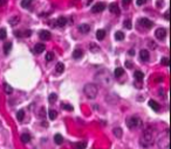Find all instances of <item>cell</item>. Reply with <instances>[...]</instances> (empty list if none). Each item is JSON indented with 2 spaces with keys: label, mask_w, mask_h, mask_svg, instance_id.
Returning <instances> with one entry per match:
<instances>
[{
  "label": "cell",
  "mask_w": 171,
  "mask_h": 149,
  "mask_svg": "<svg viewBox=\"0 0 171 149\" xmlns=\"http://www.w3.org/2000/svg\"><path fill=\"white\" fill-rule=\"evenodd\" d=\"M162 64L168 66L169 65V58L168 57H163V58H162Z\"/></svg>",
  "instance_id": "38"
},
{
  "label": "cell",
  "mask_w": 171,
  "mask_h": 149,
  "mask_svg": "<svg viewBox=\"0 0 171 149\" xmlns=\"http://www.w3.org/2000/svg\"><path fill=\"white\" fill-rule=\"evenodd\" d=\"M89 48H90V51H92V53H99L100 51V47L96 46L95 43H90Z\"/></svg>",
  "instance_id": "26"
},
{
  "label": "cell",
  "mask_w": 171,
  "mask_h": 149,
  "mask_svg": "<svg viewBox=\"0 0 171 149\" xmlns=\"http://www.w3.org/2000/svg\"><path fill=\"white\" fill-rule=\"evenodd\" d=\"M86 147H87V142H84V141L79 142L77 144H75V148L76 149H84Z\"/></svg>",
  "instance_id": "31"
},
{
  "label": "cell",
  "mask_w": 171,
  "mask_h": 149,
  "mask_svg": "<svg viewBox=\"0 0 171 149\" xmlns=\"http://www.w3.org/2000/svg\"><path fill=\"white\" fill-rule=\"evenodd\" d=\"M123 26H124L127 29H131V21L130 20H125L123 22Z\"/></svg>",
  "instance_id": "37"
},
{
  "label": "cell",
  "mask_w": 171,
  "mask_h": 149,
  "mask_svg": "<svg viewBox=\"0 0 171 149\" xmlns=\"http://www.w3.org/2000/svg\"><path fill=\"white\" fill-rule=\"evenodd\" d=\"M129 55L134 56V55H135V50H134V49H130V50H129Z\"/></svg>",
  "instance_id": "42"
},
{
  "label": "cell",
  "mask_w": 171,
  "mask_h": 149,
  "mask_svg": "<svg viewBox=\"0 0 171 149\" xmlns=\"http://www.w3.org/2000/svg\"><path fill=\"white\" fill-rule=\"evenodd\" d=\"M134 77H135V78H136V81L141 82V81H143L144 73L142 72V71H135V73H134Z\"/></svg>",
  "instance_id": "17"
},
{
  "label": "cell",
  "mask_w": 171,
  "mask_h": 149,
  "mask_svg": "<svg viewBox=\"0 0 171 149\" xmlns=\"http://www.w3.org/2000/svg\"><path fill=\"white\" fill-rule=\"evenodd\" d=\"M155 36L158 38V40H164L166 36V31L164 28H158V29H156V32H155Z\"/></svg>",
  "instance_id": "7"
},
{
  "label": "cell",
  "mask_w": 171,
  "mask_h": 149,
  "mask_svg": "<svg viewBox=\"0 0 171 149\" xmlns=\"http://www.w3.org/2000/svg\"><path fill=\"white\" fill-rule=\"evenodd\" d=\"M150 47H151V48H156L155 42H150Z\"/></svg>",
  "instance_id": "45"
},
{
  "label": "cell",
  "mask_w": 171,
  "mask_h": 149,
  "mask_svg": "<svg viewBox=\"0 0 171 149\" xmlns=\"http://www.w3.org/2000/svg\"><path fill=\"white\" fill-rule=\"evenodd\" d=\"M79 31L81 32L82 34H87L90 32V26L87 25V23H82V25L79 26Z\"/></svg>",
  "instance_id": "11"
},
{
  "label": "cell",
  "mask_w": 171,
  "mask_h": 149,
  "mask_svg": "<svg viewBox=\"0 0 171 149\" xmlns=\"http://www.w3.org/2000/svg\"><path fill=\"white\" fill-rule=\"evenodd\" d=\"M39 36H40L41 40L44 41H47L51 38V33H49L48 31H41L40 33H39Z\"/></svg>",
  "instance_id": "12"
},
{
  "label": "cell",
  "mask_w": 171,
  "mask_h": 149,
  "mask_svg": "<svg viewBox=\"0 0 171 149\" xmlns=\"http://www.w3.org/2000/svg\"><path fill=\"white\" fill-rule=\"evenodd\" d=\"M131 3V0H122V4L124 6H127V5H129V4Z\"/></svg>",
  "instance_id": "40"
},
{
  "label": "cell",
  "mask_w": 171,
  "mask_h": 149,
  "mask_svg": "<svg viewBox=\"0 0 171 149\" xmlns=\"http://www.w3.org/2000/svg\"><path fill=\"white\" fill-rule=\"evenodd\" d=\"M4 90H5V92L7 94H11L13 92V88H12V86L11 85H8V84H5V85H4Z\"/></svg>",
  "instance_id": "30"
},
{
  "label": "cell",
  "mask_w": 171,
  "mask_h": 149,
  "mask_svg": "<svg viewBox=\"0 0 171 149\" xmlns=\"http://www.w3.org/2000/svg\"><path fill=\"white\" fill-rule=\"evenodd\" d=\"M45 49H46V46H45L44 43H36L35 47H34V51H35V54L44 53Z\"/></svg>",
  "instance_id": "10"
},
{
  "label": "cell",
  "mask_w": 171,
  "mask_h": 149,
  "mask_svg": "<svg viewBox=\"0 0 171 149\" xmlns=\"http://www.w3.org/2000/svg\"><path fill=\"white\" fill-rule=\"evenodd\" d=\"M153 137H155V134H153L152 129L151 128L145 129V132L143 133V136L141 139V144L145 147V148H148L153 143Z\"/></svg>",
  "instance_id": "2"
},
{
  "label": "cell",
  "mask_w": 171,
  "mask_h": 149,
  "mask_svg": "<svg viewBox=\"0 0 171 149\" xmlns=\"http://www.w3.org/2000/svg\"><path fill=\"white\" fill-rule=\"evenodd\" d=\"M140 57L143 62H148L149 58H150V54L148 50H141L140 51Z\"/></svg>",
  "instance_id": "9"
},
{
  "label": "cell",
  "mask_w": 171,
  "mask_h": 149,
  "mask_svg": "<svg viewBox=\"0 0 171 149\" xmlns=\"http://www.w3.org/2000/svg\"><path fill=\"white\" fill-rule=\"evenodd\" d=\"M115 40H117V41L124 40V33H122V32H116L115 33Z\"/></svg>",
  "instance_id": "25"
},
{
  "label": "cell",
  "mask_w": 171,
  "mask_h": 149,
  "mask_svg": "<svg viewBox=\"0 0 171 149\" xmlns=\"http://www.w3.org/2000/svg\"><path fill=\"white\" fill-rule=\"evenodd\" d=\"M124 73V70H123L122 68H116L115 71H114V76L115 77H121Z\"/></svg>",
  "instance_id": "24"
},
{
  "label": "cell",
  "mask_w": 171,
  "mask_h": 149,
  "mask_svg": "<svg viewBox=\"0 0 171 149\" xmlns=\"http://www.w3.org/2000/svg\"><path fill=\"white\" fill-rule=\"evenodd\" d=\"M158 147L159 149H170V137H169L168 132H166L164 136H162L158 140Z\"/></svg>",
  "instance_id": "4"
},
{
  "label": "cell",
  "mask_w": 171,
  "mask_h": 149,
  "mask_svg": "<svg viewBox=\"0 0 171 149\" xmlns=\"http://www.w3.org/2000/svg\"><path fill=\"white\" fill-rule=\"evenodd\" d=\"M31 34H32L31 31H26V32H25V36H29Z\"/></svg>",
  "instance_id": "43"
},
{
  "label": "cell",
  "mask_w": 171,
  "mask_h": 149,
  "mask_svg": "<svg viewBox=\"0 0 171 149\" xmlns=\"http://www.w3.org/2000/svg\"><path fill=\"white\" fill-rule=\"evenodd\" d=\"M32 1H33V0H22V1H21V6H22L23 8H27L28 6H31Z\"/></svg>",
  "instance_id": "32"
},
{
  "label": "cell",
  "mask_w": 171,
  "mask_h": 149,
  "mask_svg": "<svg viewBox=\"0 0 171 149\" xmlns=\"http://www.w3.org/2000/svg\"><path fill=\"white\" fill-rule=\"evenodd\" d=\"M104 8H105V5L103 3H97L92 7V12L93 13H100V12H103Z\"/></svg>",
  "instance_id": "6"
},
{
  "label": "cell",
  "mask_w": 171,
  "mask_h": 149,
  "mask_svg": "<svg viewBox=\"0 0 171 149\" xmlns=\"http://www.w3.org/2000/svg\"><path fill=\"white\" fill-rule=\"evenodd\" d=\"M6 36H7L6 29H5V28H1V29H0V40H5Z\"/></svg>",
  "instance_id": "33"
},
{
  "label": "cell",
  "mask_w": 171,
  "mask_h": 149,
  "mask_svg": "<svg viewBox=\"0 0 171 149\" xmlns=\"http://www.w3.org/2000/svg\"><path fill=\"white\" fill-rule=\"evenodd\" d=\"M125 66H127V68H129V69H131V68H133V64H131L129 61H127V62H125Z\"/></svg>",
  "instance_id": "41"
},
{
  "label": "cell",
  "mask_w": 171,
  "mask_h": 149,
  "mask_svg": "<svg viewBox=\"0 0 171 149\" xmlns=\"http://www.w3.org/2000/svg\"><path fill=\"white\" fill-rule=\"evenodd\" d=\"M104 37H105V31H103V29H99V31L96 32V38L100 40V41H102Z\"/></svg>",
  "instance_id": "15"
},
{
  "label": "cell",
  "mask_w": 171,
  "mask_h": 149,
  "mask_svg": "<svg viewBox=\"0 0 171 149\" xmlns=\"http://www.w3.org/2000/svg\"><path fill=\"white\" fill-rule=\"evenodd\" d=\"M114 134H115L117 137H121V136H122V129H121L120 127H116V128H114Z\"/></svg>",
  "instance_id": "34"
},
{
  "label": "cell",
  "mask_w": 171,
  "mask_h": 149,
  "mask_svg": "<svg viewBox=\"0 0 171 149\" xmlns=\"http://www.w3.org/2000/svg\"><path fill=\"white\" fill-rule=\"evenodd\" d=\"M56 115H58V113H56V111H54V110H51V111L48 112V116L51 120H55Z\"/></svg>",
  "instance_id": "28"
},
{
  "label": "cell",
  "mask_w": 171,
  "mask_h": 149,
  "mask_svg": "<svg viewBox=\"0 0 171 149\" xmlns=\"http://www.w3.org/2000/svg\"><path fill=\"white\" fill-rule=\"evenodd\" d=\"M83 92L89 99H95L97 96V93H99V88H97V86L95 85V84L89 83L83 87Z\"/></svg>",
  "instance_id": "3"
},
{
  "label": "cell",
  "mask_w": 171,
  "mask_h": 149,
  "mask_svg": "<svg viewBox=\"0 0 171 149\" xmlns=\"http://www.w3.org/2000/svg\"><path fill=\"white\" fill-rule=\"evenodd\" d=\"M149 106H150L155 112L159 111V105H158V103L155 100H149Z\"/></svg>",
  "instance_id": "13"
},
{
  "label": "cell",
  "mask_w": 171,
  "mask_h": 149,
  "mask_svg": "<svg viewBox=\"0 0 171 149\" xmlns=\"http://www.w3.org/2000/svg\"><path fill=\"white\" fill-rule=\"evenodd\" d=\"M109 11L111 13H115V14H120V8H118V6L116 4H111L109 6Z\"/></svg>",
  "instance_id": "16"
},
{
  "label": "cell",
  "mask_w": 171,
  "mask_h": 149,
  "mask_svg": "<svg viewBox=\"0 0 171 149\" xmlns=\"http://www.w3.org/2000/svg\"><path fill=\"white\" fill-rule=\"evenodd\" d=\"M54 142H55L56 144H61L62 142H63V137H62L61 134H55V135H54Z\"/></svg>",
  "instance_id": "19"
},
{
  "label": "cell",
  "mask_w": 171,
  "mask_h": 149,
  "mask_svg": "<svg viewBox=\"0 0 171 149\" xmlns=\"http://www.w3.org/2000/svg\"><path fill=\"white\" fill-rule=\"evenodd\" d=\"M146 1H148V0H136V4H137V6H142V5H144Z\"/></svg>",
  "instance_id": "39"
},
{
  "label": "cell",
  "mask_w": 171,
  "mask_h": 149,
  "mask_svg": "<svg viewBox=\"0 0 171 149\" xmlns=\"http://www.w3.org/2000/svg\"><path fill=\"white\" fill-rule=\"evenodd\" d=\"M56 25L59 26V27H64L67 25V19L64 16H60L58 20H56Z\"/></svg>",
  "instance_id": "14"
},
{
  "label": "cell",
  "mask_w": 171,
  "mask_h": 149,
  "mask_svg": "<svg viewBox=\"0 0 171 149\" xmlns=\"http://www.w3.org/2000/svg\"><path fill=\"white\" fill-rule=\"evenodd\" d=\"M54 59V53H52V51H49V53H47L46 55V61L47 62H51Z\"/></svg>",
  "instance_id": "35"
},
{
  "label": "cell",
  "mask_w": 171,
  "mask_h": 149,
  "mask_svg": "<svg viewBox=\"0 0 171 149\" xmlns=\"http://www.w3.org/2000/svg\"><path fill=\"white\" fill-rule=\"evenodd\" d=\"M62 107H63V110H66V111H73V106L72 105H69V104H62Z\"/></svg>",
  "instance_id": "36"
},
{
  "label": "cell",
  "mask_w": 171,
  "mask_h": 149,
  "mask_svg": "<svg viewBox=\"0 0 171 149\" xmlns=\"http://www.w3.org/2000/svg\"><path fill=\"white\" fill-rule=\"evenodd\" d=\"M56 99H58V96H56L55 93H51V94H49V97H48V101H49L51 104L55 103Z\"/></svg>",
  "instance_id": "29"
},
{
  "label": "cell",
  "mask_w": 171,
  "mask_h": 149,
  "mask_svg": "<svg viewBox=\"0 0 171 149\" xmlns=\"http://www.w3.org/2000/svg\"><path fill=\"white\" fill-rule=\"evenodd\" d=\"M11 49H12V42H6L5 46H4V53H5L6 55H8Z\"/></svg>",
  "instance_id": "21"
},
{
  "label": "cell",
  "mask_w": 171,
  "mask_h": 149,
  "mask_svg": "<svg viewBox=\"0 0 171 149\" xmlns=\"http://www.w3.org/2000/svg\"><path fill=\"white\" fill-rule=\"evenodd\" d=\"M164 18H165V20H169V12H166L165 14H164Z\"/></svg>",
  "instance_id": "44"
},
{
  "label": "cell",
  "mask_w": 171,
  "mask_h": 149,
  "mask_svg": "<svg viewBox=\"0 0 171 149\" xmlns=\"http://www.w3.org/2000/svg\"><path fill=\"white\" fill-rule=\"evenodd\" d=\"M95 78H96V81L103 86H109V85H111V83H112L111 75L105 70L100 71L96 76H95Z\"/></svg>",
  "instance_id": "1"
},
{
  "label": "cell",
  "mask_w": 171,
  "mask_h": 149,
  "mask_svg": "<svg viewBox=\"0 0 171 149\" xmlns=\"http://www.w3.org/2000/svg\"><path fill=\"white\" fill-rule=\"evenodd\" d=\"M82 56H83V51H82L81 49H76V50H74V53H73V57H74L75 59H79V58H81Z\"/></svg>",
  "instance_id": "18"
},
{
  "label": "cell",
  "mask_w": 171,
  "mask_h": 149,
  "mask_svg": "<svg viewBox=\"0 0 171 149\" xmlns=\"http://www.w3.org/2000/svg\"><path fill=\"white\" fill-rule=\"evenodd\" d=\"M21 141H22L23 143H28V142L31 141V135L27 133L21 134Z\"/></svg>",
  "instance_id": "20"
},
{
  "label": "cell",
  "mask_w": 171,
  "mask_h": 149,
  "mask_svg": "<svg viewBox=\"0 0 171 149\" xmlns=\"http://www.w3.org/2000/svg\"><path fill=\"white\" fill-rule=\"evenodd\" d=\"M19 21H20V18H19L18 15H15V16H13V18L10 19V25L11 26H17L19 23Z\"/></svg>",
  "instance_id": "23"
},
{
  "label": "cell",
  "mask_w": 171,
  "mask_h": 149,
  "mask_svg": "<svg viewBox=\"0 0 171 149\" xmlns=\"http://www.w3.org/2000/svg\"><path fill=\"white\" fill-rule=\"evenodd\" d=\"M17 118H18L19 121H22L23 118H25V112L22 111V110H20V111H18V113H17Z\"/></svg>",
  "instance_id": "27"
},
{
  "label": "cell",
  "mask_w": 171,
  "mask_h": 149,
  "mask_svg": "<svg viewBox=\"0 0 171 149\" xmlns=\"http://www.w3.org/2000/svg\"><path fill=\"white\" fill-rule=\"evenodd\" d=\"M141 124H142V122H141V120L137 118V116H130V118L127 119V126L130 129L137 128Z\"/></svg>",
  "instance_id": "5"
},
{
  "label": "cell",
  "mask_w": 171,
  "mask_h": 149,
  "mask_svg": "<svg viewBox=\"0 0 171 149\" xmlns=\"http://www.w3.org/2000/svg\"><path fill=\"white\" fill-rule=\"evenodd\" d=\"M1 4H4V0H0V5H1Z\"/></svg>",
  "instance_id": "46"
},
{
  "label": "cell",
  "mask_w": 171,
  "mask_h": 149,
  "mask_svg": "<svg viewBox=\"0 0 171 149\" xmlns=\"http://www.w3.org/2000/svg\"><path fill=\"white\" fill-rule=\"evenodd\" d=\"M55 70H56V72L58 73H62L64 71V65H63V63H61V62H59V63L56 64V66H55Z\"/></svg>",
  "instance_id": "22"
},
{
  "label": "cell",
  "mask_w": 171,
  "mask_h": 149,
  "mask_svg": "<svg viewBox=\"0 0 171 149\" xmlns=\"http://www.w3.org/2000/svg\"><path fill=\"white\" fill-rule=\"evenodd\" d=\"M140 25L143 26L144 28H148L149 29V28L152 27V21H150L146 18H142V19H140Z\"/></svg>",
  "instance_id": "8"
}]
</instances>
